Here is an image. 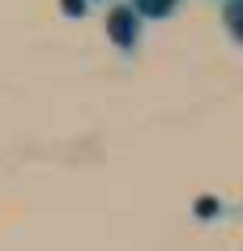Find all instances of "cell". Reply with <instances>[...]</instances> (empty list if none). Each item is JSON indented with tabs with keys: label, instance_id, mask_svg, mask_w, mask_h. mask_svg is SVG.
<instances>
[{
	"label": "cell",
	"instance_id": "3957f363",
	"mask_svg": "<svg viewBox=\"0 0 243 251\" xmlns=\"http://www.w3.org/2000/svg\"><path fill=\"white\" fill-rule=\"evenodd\" d=\"M226 17H230V26H235V34L243 39V0H230V4H226Z\"/></svg>",
	"mask_w": 243,
	"mask_h": 251
},
{
	"label": "cell",
	"instance_id": "6da1fadb",
	"mask_svg": "<svg viewBox=\"0 0 243 251\" xmlns=\"http://www.w3.org/2000/svg\"><path fill=\"white\" fill-rule=\"evenodd\" d=\"M128 22H133V13H128V9H115V13H111V22H107V30L115 34V43H120V47H133V30H128Z\"/></svg>",
	"mask_w": 243,
	"mask_h": 251
},
{
	"label": "cell",
	"instance_id": "7a4b0ae2",
	"mask_svg": "<svg viewBox=\"0 0 243 251\" xmlns=\"http://www.w3.org/2000/svg\"><path fill=\"white\" fill-rule=\"evenodd\" d=\"M133 4L141 9V13H149V17H162L171 4H175V0H133Z\"/></svg>",
	"mask_w": 243,
	"mask_h": 251
}]
</instances>
